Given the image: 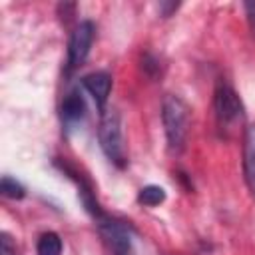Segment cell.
<instances>
[{
	"label": "cell",
	"mask_w": 255,
	"mask_h": 255,
	"mask_svg": "<svg viewBox=\"0 0 255 255\" xmlns=\"http://www.w3.org/2000/svg\"><path fill=\"white\" fill-rule=\"evenodd\" d=\"M245 10H247V16H249L251 28L255 30V2H247V4H245Z\"/></svg>",
	"instance_id": "7c38bea8"
},
{
	"label": "cell",
	"mask_w": 255,
	"mask_h": 255,
	"mask_svg": "<svg viewBox=\"0 0 255 255\" xmlns=\"http://www.w3.org/2000/svg\"><path fill=\"white\" fill-rule=\"evenodd\" d=\"M94 34H96V28L90 20H82L74 28L68 44V70H76L86 62L94 42Z\"/></svg>",
	"instance_id": "277c9868"
},
{
	"label": "cell",
	"mask_w": 255,
	"mask_h": 255,
	"mask_svg": "<svg viewBox=\"0 0 255 255\" xmlns=\"http://www.w3.org/2000/svg\"><path fill=\"white\" fill-rule=\"evenodd\" d=\"M0 191H2V195L8 197V199H22V197L26 195L24 185H22L20 181H16L14 177H10V175H4V177H2V181H0Z\"/></svg>",
	"instance_id": "30bf717a"
},
{
	"label": "cell",
	"mask_w": 255,
	"mask_h": 255,
	"mask_svg": "<svg viewBox=\"0 0 255 255\" xmlns=\"http://www.w3.org/2000/svg\"><path fill=\"white\" fill-rule=\"evenodd\" d=\"M82 86L92 96L98 110L104 112L106 104H108V98H110V92H112V76L106 74V72H92V74L84 76Z\"/></svg>",
	"instance_id": "5b68a950"
},
{
	"label": "cell",
	"mask_w": 255,
	"mask_h": 255,
	"mask_svg": "<svg viewBox=\"0 0 255 255\" xmlns=\"http://www.w3.org/2000/svg\"><path fill=\"white\" fill-rule=\"evenodd\" d=\"M137 201L145 207H155L165 201V189L159 185H145L137 193Z\"/></svg>",
	"instance_id": "9c48e42d"
},
{
	"label": "cell",
	"mask_w": 255,
	"mask_h": 255,
	"mask_svg": "<svg viewBox=\"0 0 255 255\" xmlns=\"http://www.w3.org/2000/svg\"><path fill=\"white\" fill-rule=\"evenodd\" d=\"M243 173L245 183L255 197V124L247 126L243 133Z\"/></svg>",
	"instance_id": "8992f818"
},
{
	"label": "cell",
	"mask_w": 255,
	"mask_h": 255,
	"mask_svg": "<svg viewBox=\"0 0 255 255\" xmlns=\"http://www.w3.org/2000/svg\"><path fill=\"white\" fill-rule=\"evenodd\" d=\"M36 255H62V239L54 231H46L38 237Z\"/></svg>",
	"instance_id": "ba28073f"
},
{
	"label": "cell",
	"mask_w": 255,
	"mask_h": 255,
	"mask_svg": "<svg viewBox=\"0 0 255 255\" xmlns=\"http://www.w3.org/2000/svg\"><path fill=\"white\" fill-rule=\"evenodd\" d=\"M159 8H163V14L167 16V14L171 12V10H175V8H177V4H161Z\"/></svg>",
	"instance_id": "4fadbf2b"
},
{
	"label": "cell",
	"mask_w": 255,
	"mask_h": 255,
	"mask_svg": "<svg viewBox=\"0 0 255 255\" xmlns=\"http://www.w3.org/2000/svg\"><path fill=\"white\" fill-rule=\"evenodd\" d=\"M213 108H215V118H217V124L221 129H231L233 126L243 122V116H245L243 102L227 82L217 84Z\"/></svg>",
	"instance_id": "3957f363"
},
{
	"label": "cell",
	"mask_w": 255,
	"mask_h": 255,
	"mask_svg": "<svg viewBox=\"0 0 255 255\" xmlns=\"http://www.w3.org/2000/svg\"><path fill=\"white\" fill-rule=\"evenodd\" d=\"M98 139L100 147L106 153V157L116 165V167H126V143H124V131H122V118L116 110H104L100 118V128H98Z\"/></svg>",
	"instance_id": "7a4b0ae2"
},
{
	"label": "cell",
	"mask_w": 255,
	"mask_h": 255,
	"mask_svg": "<svg viewBox=\"0 0 255 255\" xmlns=\"http://www.w3.org/2000/svg\"><path fill=\"white\" fill-rule=\"evenodd\" d=\"M86 116V102H84V96L82 92L74 90L70 92L64 102H62V120L66 124H76L80 120H84Z\"/></svg>",
	"instance_id": "52a82bcc"
},
{
	"label": "cell",
	"mask_w": 255,
	"mask_h": 255,
	"mask_svg": "<svg viewBox=\"0 0 255 255\" xmlns=\"http://www.w3.org/2000/svg\"><path fill=\"white\" fill-rule=\"evenodd\" d=\"M0 255H18L16 245L12 243V239L6 233H2V237H0Z\"/></svg>",
	"instance_id": "8fae6325"
},
{
	"label": "cell",
	"mask_w": 255,
	"mask_h": 255,
	"mask_svg": "<svg viewBox=\"0 0 255 255\" xmlns=\"http://www.w3.org/2000/svg\"><path fill=\"white\" fill-rule=\"evenodd\" d=\"M161 120L165 129L167 147L171 153H179L185 147L189 133V108L177 96H167L161 106Z\"/></svg>",
	"instance_id": "6da1fadb"
}]
</instances>
